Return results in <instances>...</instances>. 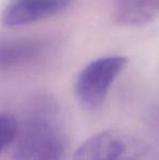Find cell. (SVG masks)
I'll list each match as a JSON object with an SVG mask.
<instances>
[{
	"mask_svg": "<svg viewBox=\"0 0 159 160\" xmlns=\"http://www.w3.org/2000/svg\"><path fill=\"white\" fill-rule=\"evenodd\" d=\"M64 146L62 132L52 120L34 117L24 125L12 160H62Z\"/></svg>",
	"mask_w": 159,
	"mask_h": 160,
	"instance_id": "obj_1",
	"label": "cell"
},
{
	"mask_svg": "<svg viewBox=\"0 0 159 160\" xmlns=\"http://www.w3.org/2000/svg\"><path fill=\"white\" fill-rule=\"evenodd\" d=\"M148 149L141 137L121 130H106L86 139L75 150L73 160H140Z\"/></svg>",
	"mask_w": 159,
	"mask_h": 160,
	"instance_id": "obj_2",
	"label": "cell"
},
{
	"mask_svg": "<svg viewBox=\"0 0 159 160\" xmlns=\"http://www.w3.org/2000/svg\"><path fill=\"white\" fill-rule=\"evenodd\" d=\"M127 61L123 56H109L89 62L80 72L74 85L75 96L81 106L88 110L100 107Z\"/></svg>",
	"mask_w": 159,
	"mask_h": 160,
	"instance_id": "obj_3",
	"label": "cell"
},
{
	"mask_svg": "<svg viewBox=\"0 0 159 160\" xmlns=\"http://www.w3.org/2000/svg\"><path fill=\"white\" fill-rule=\"evenodd\" d=\"M73 0H11L2 13V23L9 28L32 24L60 13Z\"/></svg>",
	"mask_w": 159,
	"mask_h": 160,
	"instance_id": "obj_4",
	"label": "cell"
},
{
	"mask_svg": "<svg viewBox=\"0 0 159 160\" xmlns=\"http://www.w3.org/2000/svg\"><path fill=\"white\" fill-rule=\"evenodd\" d=\"M159 17V0H118L113 19L121 25H144Z\"/></svg>",
	"mask_w": 159,
	"mask_h": 160,
	"instance_id": "obj_5",
	"label": "cell"
},
{
	"mask_svg": "<svg viewBox=\"0 0 159 160\" xmlns=\"http://www.w3.org/2000/svg\"><path fill=\"white\" fill-rule=\"evenodd\" d=\"M38 45L30 40H12L0 42V70L26 61L36 55Z\"/></svg>",
	"mask_w": 159,
	"mask_h": 160,
	"instance_id": "obj_6",
	"label": "cell"
},
{
	"mask_svg": "<svg viewBox=\"0 0 159 160\" xmlns=\"http://www.w3.org/2000/svg\"><path fill=\"white\" fill-rule=\"evenodd\" d=\"M19 128L14 117L8 113H0V152L17 137Z\"/></svg>",
	"mask_w": 159,
	"mask_h": 160,
	"instance_id": "obj_7",
	"label": "cell"
}]
</instances>
